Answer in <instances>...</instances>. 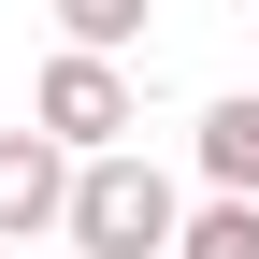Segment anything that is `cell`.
Listing matches in <instances>:
<instances>
[{
    "mask_svg": "<svg viewBox=\"0 0 259 259\" xmlns=\"http://www.w3.org/2000/svg\"><path fill=\"white\" fill-rule=\"evenodd\" d=\"M72 259H173V231H187V187L158 173L144 144H115V158H72Z\"/></svg>",
    "mask_w": 259,
    "mask_h": 259,
    "instance_id": "6da1fadb",
    "label": "cell"
},
{
    "mask_svg": "<svg viewBox=\"0 0 259 259\" xmlns=\"http://www.w3.org/2000/svg\"><path fill=\"white\" fill-rule=\"evenodd\" d=\"M130 115H144V101H130V72H115V58H72V44H58L44 87H29V130H44L58 158H115Z\"/></svg>",
    "mask_w": 259,
    "mask_h": 259,
    "instance_id": "7a4b0ae2",
    "label": "cell"
},
{
    "mask_svg": "<svg viewBox=\"0 0 259 259\" xmlns=\"http://www.w3.org/2000/svg\"><path fill=\"white\" fill-rule=\"evenodd\" d=\"M58 216H72V158H58L44 130H0V245L58 231Z\"/></svg>",
    "mask_w": 259,
    "mask_h": 259,
    "instance_id": "3957f363",
    "label": "cell"
},
{
    "mask_svg": "<svg viewBox=\"0 0 259 259\" xmlns=\"http://www.w3.org/2000/svg\"><path fill=\"white\" fill-rule=\"evenodd\" d=\"M202 187L216 202H259V87H231V101L202 115Z\"/></svg>",
    "mask_w": 259,
    "mask_h": 259,
    "instance_id": "277c9868",
    "label": "cell"
},
{
    "mask_svg": "<svg viewBox=\"0 0 259 259\" xmlns=\"http://www.w3.org/2000/svg\"><path fill=\"white\" fill-rule=\"evenodd\" d=\"M144 15L158 0H58V44L72 58H115V44H144Z\"/></svg>",
    "mask_w": 259,
    "mask_h": 259,
    "instance_id": "5b68a950",
    "label": "cell"
},
{
    "mask_svg": "<svg viewBox=\"0 0 259 259\" xmlns=\"http://www.w3.org/2000/svg\"><path fill=\"white\" fill-rule=\"evenodd\" d=\"M173 259H259V202H187Z\"/></svg>",
    "mask_w": 259,
    "mask_h": 259,
    "instance_id": "8992f818",
    "label": "cell"
}]
</instances>
